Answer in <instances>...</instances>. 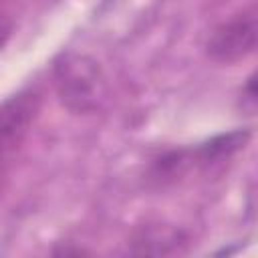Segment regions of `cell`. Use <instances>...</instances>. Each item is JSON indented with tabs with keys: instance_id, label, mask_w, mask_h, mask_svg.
I'll use <instances>...</instances> for the list:
<instances>
[{
	"instance_id": "cell-7",
	"label": "cell",
	"mask_w": 258,
	"mask_h": 258,
	"mask_svg": "<svg viewBox=\"0 0 258 258\" xmlns=\"http://www.w3.org/2000/svg\"><path fill=\"white\" fill-rule=\"evenodd\" d=\"M54 254L56 256H71V254L73 256H81V254H87V252L83 248H56Z\"/></svg>"
},
{
	"instance_id": "cell-5",
	"label": "cell",
	"mask_w": 258,
	"mask_h": 258,
	"mask_svg": "<svg viewBox=\"0 0 258 258\" xmlns=\"http://www.w3.org/2000/svg\"><path fill=\"white\" fill-rule=\"evenodd\" d=\"M252 131L250 129H232V131H224L218 133L202 143H198L196 147H191V161L194 165H202L208 167L212 163H218L222 159L232 157L234 153H238L240 149L246 147V143L250 141Z\"/></svg>"
},
{
	"instance_id": "cell-3",
	"label": "cell",
	"mask_w": 258,
	"mask_h": 258,
	"mask_svg": "<svg viewBox=\"0 0 258 258\" xmlns=\"http://www.w3.org/2000/svg\"><path fill=\"white\" fill-rule=\"evenodd\" d=\"M40 109V93L36 89H22L2 103V149L8 153L18 147Z\"/></svg>"
},
{
	"instance_id": "cell-1",
	"label": "cell",
	"mask_w": 258,
	"mask_h": 258,
	"mask_svg": "<svg viewBox=\"0 0 258 258\" xmlns=\"http://www.w3.org/2000/svg\"><path fill=\"white\" fill-rule=\"evenodd\" d=\"M54 89L60 103L77 115L95 113L107 95V85L99 62L87 54L67 50L52 64Z\"/></svg>"
},
{
	"instance_id": "cell-4",
	"label": "cell",
	"mask_w": 258,
	"mask_h": 258,
	"mask_svg": "<svg viewBox=\"0 0 258 258\" xmlns=\"http://www.w3.org/2000/svg\"><path fill=\"white\" fill-rule=\"evenodd\" d=\"M181 244H185V234L181 230L161 224H149L133 234L129 252L139 256H167L179 252Z\"/></svg>"
},
{
	"instance_id": "cell-2",
	"label": "cell",
	"mask_w": 258,
	"mask_h": 258,
	"mask_svg": "<svg viewBox=\"0 0 258 258\" xmlns=\"http://www.w3.org/2000/svg\"><path fill=\"white\" fill-rule=\"evenodd\" d=\"M258 48V10L232 16L214 28L206 52L216 62H236Z\"/></svg>"
},
{
	"instance_id": "cell-6",
	"label": "cell",
	"mask_w": 258,
	"mask_h": 258,
	"mask_svg": "<svg viewBox=\"0 0 258 258\" xmlns=\"http://www.w3.org/2000/svg\"><path fill=\"white\" fill-rule=\"evenodd\" d=\"M244 95L252 101H258V69L246 79V85H244Z\"/></svg>"
}]
</instances>
